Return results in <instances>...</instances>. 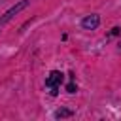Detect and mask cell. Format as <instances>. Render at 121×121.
I'll return each mask as SVG.
<instances>
[{
	"instance_id": "obj_3",
	"label": "cell",
	"mask_w": 121,
	"mask_h": 121,
	"mask_svg": "<svg viewBox=\"0 0 121 121\" xmlns=\"http://www.w3.org/2000/svg\"><path fill=\"white\" fill-rule=\"evenodd\" d=\"M98 23H100V17H98V15H95V13H91V15H87V17L81 21V26H83V28L93 30V28H96V26H98Z\"/></svg>"
},
{
	"instance_id": "obj_5",
	"label": "cell",
	"mask_w": 121,
	"mask_h": 121,
	"mask_svg": "<svg viewBox=\"0 0 121 121\" xmlns=\"http://www.w3.org/2000/svg\"><path fill=\"white\" fill-rule=\"evenodd\" d=\"M66 91H68V93H76V83H74V81H70V83L66 85Z\"/></svg>"
},
{
	"instance_id": "obj_4",
	"label": "cell",
	"mask_w": 121,
	"mask_h": 121,
	"mask_svg": "<svg viewBox=\"0 0 121 121\" xmlns=\"http://www.w3.org/2000/svg\"><path fill=\"white\" fill-rule=\"evenodd\" d=\"M55 115H57V117H66V115H72V112H70V110H59Z\"/></svg>"
},
{
	"instance_id": "obj_2",
	"label": "cell",
	"mask_w": 121,
	"mask_h": 121,
	"mask_svg": "<svg viewBox=\"0 0 121 121\" xmlns=\"http://www.w3.org/2000/svg\"><path fill=\"white\" fill-rule=\"evenodd\" d=\"M26 6H28V0H23V2H19L17 6L9 8V9H8V11H6V13H4L2 17H0V26H2V25H6V23H8L9 19H13V15H17V13H19L21 9H25Z\"/></svg>"
},
{
	"instance_id": "obj_1",
	"label": "cell",
	"mask_w": 121,
	"mask_h": 121,
	"mask_svg": "<svg viewBox=\"0 0 121 121\" xmlns=\"http://www.w3.org/2000/svg\"><path fill=\"white\" fill-rule=\"evenodd\" d=\"M64 81V76L57 70H53L47 78H45V87L49 89V95L51 96H57L59 95V89H60V83Z\"/></svg>"
}]
</instances>
